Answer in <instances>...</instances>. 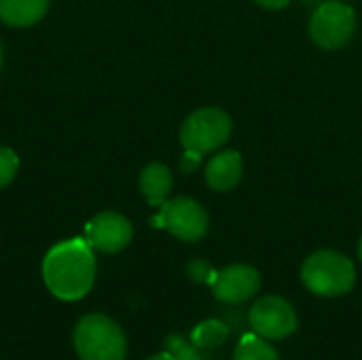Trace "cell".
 Wrapping results in <instances>:
<instances>
[{"instance_id": "6da1fadb", "label": "cell", "mask_w": 362, "mask_h": 360, "mask_svg": "<svg viewBox=\"0 0 362 360\" xmlns=\"http://www.w3.org/2000/svg\"><path fill=\"white\" fill-rule=\"evenodd\" d=\"M42 278L51 295L57 299H83L95 280V257L89 242L83 238H72L53 246L45 257Z\"/></svg>"}, {"instance_id": "7a4b0ae2", "label": "cell", "mask_w": 362, "mask_h": 360, "mask_svg": "<svg viewBox=\"0 0 362 360\" xmlns=\"http://www.w3.org/2000/svg\"><path fill=\"white\" fill-rule=\"evenodd\" d=\"M301 280L314 295L339 297L352 291L356 269L352 261L335 250H318L310 255L301 267Z\"/></svg>"}, {"instance_id": "3957f363", "label": "cell", "mask_w": 362, "mask_h": 360, "mask_svg": "<svg viewBox=\"0 0 362 360\" xmlns=\"http://www.w3.org/2000/svg\"><path fill=\"white\" fill-rule=\"evenodd\" d=\"M74 350L81 360H123L127 342L121 327L102 314H89L74 327Z\"/></svg>"}, {"instance_id": "277c9868", "label": "cell", "mask_w": 362, "mask_h": 360, "mask_svg": "<svg viewBox=\"0 0 362 360\" xmlns=\"http://www.w3.org/2000/svg\"><path fill=\"white\" fill-rule=\"evenodd\" d=\"M356 32V13L346 2H322L310 19L312 40L329 51L346 47Z\"/></svg>"}, {"instance_id": "5b68a950", "label": "cell", "mask_w": 362, "mask_h": 360, "mask_svg": "<svg viewBox=\"0 0 362 360\" xmlns=\"http://www.w3.org/2000/svg\"><path fill=\"white\" fill-rule=\"evenodd\" d=\"M231 136V117L221 108H199L187 117L180 129L185 151L210 153L221 149Z\"/></svg>"}, {"instance_id": "8992f818", "label": "cell", "mask_w": 362, "mask_h": 360, "mask_svg": "<svg viewBox=\"0 0 362 360\" xmlns=\"http://www.w3.org/2000/svg\"><path fill=\"white\" fill-rule=\"evenodd\" d=\"M153 225L168 229L182 242H197L208 231V214L195 199L176 197L161 206Z\"/></svg>"}, {"instance_id": "52a82bcc", "label": "cell", "mask_w": 362, "mask_h": 360, "mask_svg": "<svg viewBox=\"0 0 362 360\" xmlns=\"http://www.w3.org/2000/svg\"><path fill=\"white\" fill-rule=\"evenodd\" d=\"M248 323L257 335L263 339H286L297 331L295 308L276 295L261 297L248 314Z\"/></svg>"}, {"instance_id": "ba28073f", "label": "cell", "mask_w": 362, "mask_h": 360, "mask_svg": "<svg viewBox=\"0 0 362 360\" xmlns=\"http://www.w3.org/2000/svg\"><path fill=\"white\" fill-rule=\"evenodd\" d=\"M132 223L117 212H102L93 216L85 227V240L93 250L119 252L132 240Z\"/></svg>"}, {"instance_id": "9c48e42d", "label": "cell", "mask_w": 362, "mask_h": 360, "mask_svg": "<svg viewBox=\"0 0 362 360\" xmlns=\"http://www.w3.org/2000/svg\"><path fill=\"white\" fill-rule=\"evenodd\" d=\"M261 289V274L250 265H231L216 272L212 293L225 303H244Z\"/></svg>"}, {"instance_id": "30bf717a", "label": "cell", "mask_w": 362, "mask_h": 360, "mask_svg": "<svg viewBox=\"0 0 362 360\" xmlns=\"http://www.w3.org/2000/svg\"><path fill=\"white\" fill-rule=\"evenodd\" d=\"M242 178V155L238 151H223L206 166V182L214 191H231Z\"/></svg>"}, {"instance_id": "8fae6325", "label": "cell", "mask_w": 362, "mask_h": 360, "mask_svg": "<svg viewBox=\"0 0 362 360\" xmlns=\"http://www.w3.org/2000/svg\"><path fill=\"white\" fill-rule=\"evenodd\" d=\"M140 191L151 206L161 208L172 191V174L163 163H151L140 174Z\"/></svg>"}, {"instance_id": "7c38bea8", "label": "cell", "mask_w": 362, "mask_h": 360, "mask_svg": "<svg viewBox=\"0 0 362 360\" xmlns=\"http://www.w3.org/2000/svg\"><path fill=\"white\" fill-rule=\"evenodd\" d=\"M49 0H0V19L6 25L25 28L42 19Z\"/></svg>"}, {"instance_id": "4fadbf2b", "label": "cell", "mask_w": 362, "mask_h": 360, "mask_svg": "<svg viewBox=\"0 0 362 360\" xmlns=\"http://www.w3.org/2000/svg\"><path fill=\"white\" fill-rule=\"evenodd\" d=\"M229 339V327L223 320H206L191 333V342L197 350H212Z\"/></svg>"}, {"instance_id": "5bb4252c", "label": "cell", "mask_w": 362, "mask_h": 360, "mask_svg": "<svg viewBox=\"0 0 362 360\" xmlns=\"http://www.w3.org/2000/svg\"><path fill=\"white\" fill-rule=\"evenodd\" d=\"M233 360H280V356L261 335L248 333L240 339Z\"/></svg>"}, {"instance_id": "9a60e30c", "label": "cell", "mask_w": 362, "mask_h": 360, "mask_svg": "<svg viewBox=\"0 0 362 360\" xmlns=\"http://www.w3.org/2000/svg\"><path fill=\"white\" fill-rule=\"evenodd\" d=\"M165 352L174 360H202L197 348L193 346V342L189 344L185 337L180 335H170L165 339Z\"/></svg>"}, {"instance_id": "2e32d148", "label": "cell", "mask_w": 362, "mask_h": 360, "mask_svg": "<svg viewBox=\"0 0 362 360\" xmlns=\"http://www.w3.org/2000/svg\"><path fill=\"white\" fill-rule=\"evenodd\" d=\"M17 168H19V161H17L15 151L0 146V189H4L15 178Z\"/></svg>"}, {"instance_id": "e0dca14e", "label": "cell", "mask_w": 362, "mask_h": 360, "mask_svg": "<svg viewBox=\"0 0 362 360\" xmlns=\"http://www.w3.org/2000/svg\"><path fill=\"white\" fill-rule=\"evenodd\" d=\"M187 274H189V278H191L193 282H197V284H210V286H212V282H214V278H216V272H214L212 265H210L208 261H204V259L191 261V263L187 265Z\"/></svg>"}, {"instance_id": "ac0fdd59", "label": "cell", "mask_w": 362, "mask_h": 360, "mask_svg": "<svg viewBox=\"0 0 362 360\" xmlns=\"http://www.w3.org/2000/svg\"><path fill=\"white\" fill-rule=\"evenodd\" d=\"M199 159H202V155H199V153L187 151V153H185V157H182V161H180V170H182L185 174L193 172V170L199 166Z\"/></svg>"}, {"instance_id": "d6986e66", "label": "cell", "mask_w": 362, "mask_h": 360, "mask_svg": "<svg viewBox=\"0 0 362 360\" xmlns=\"http://www.w3.org/2000/svg\"><path fill=\"white\" fill-rule=\"evenodd\" d=\"M265 8H284L291 0H257Z\"/></svg>"}, {"instance_id": "ffe728a7", "label": "cell", "mask_w": 362, "mask_h": 360, "mask_svg": "<svg viewBox=\"0 0 362 360\" xmlns=\"http://www.w3.org/2000/svg\"><path fill=\"white\" fill-rule=\"evenodd\" d=\"M148 360H174L168 352H161V354H155V356H151Z\"/></svg>"}, {"instance_id": "44dd1931", "label": "cell", "mask_w": 362, "mask_h": 360, "mask_svg": "<svg viewBox=\"0 0 362 360\" xmlns=\"http://www.w3.org/2000/svg\"><path fill=\"white\" fill-rule=\"evenodd\" d=\"M325 0H303V4H316V6H320Z\"/></svg>"}, {"instance_id": "7402d4cb", "label": "cell", "mask_w": 362, "mask_h": 360, "mask_svg": "<svg viewBox=\"0 0 362 360\" xmlns=\"http://www.w3.org/2000/svg\"><path fill=\"white\" fill-rule=\"evenodd\" d=\"M358 257H361V261H362V238H361V242H358Z\"/></svg>"}, {"instance_id": "603a6c76", "label": "cell", "mask_w": 362, "mask_h": 360, "mask_svg": "<svg viewBox=\"0 0 362 360\" xmlns=\"http://www.w3.org/2000/svg\"><path fill=\"white\" fill-rule=\"evenodd\" d=\"M0 64H2V51H0Z\"/></svg>"}]
</instances>
